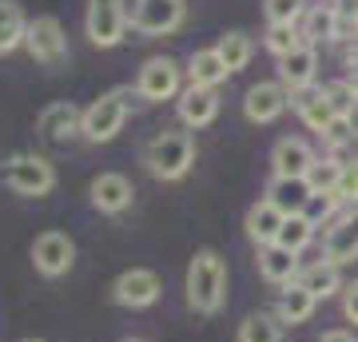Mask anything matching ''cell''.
Listing matches in <instances>:
<instances>
[{"label":"cell","instance_id":"1","mask_svg":"<svg viewBox=\"0 0 358 342\" xmlns=\"http://www.w3.org/2000/svg\"><path fill=\"white\" fill-rule=\"evenodd\" d=\"M183 291H187V306L195 315H215L223 299H227V263H223V255L211 251V247L195 251V259L187 263Z\"/></svg>","mask_w":358,"mask_h":342},{"label":"cell","instance_id":"2","mask_svg":"<svg viewBox=\"0 0 358 342\" xmlns=\"http://www.w3.org/2000/svg\"><path fill=\"white\" fill-rule=\"evenodd\" d=\"M143 164L155 179L176 183L192 171L195 164V136L192 131H159L148 148H143Z\"/></svg>","mask_w":358,"mask_h":342},{"label":"cell","instance_id":"3","mask_svg":"<svg viewBox=\"0 0 358 342\" xmlns=\"http://www.w3.org/2000/svg\"><path fill=\"white\" fill-rule=\"evenodd\" d=\"M131 108V88H112L103 92L100 100H92L84 108V124H80V136L92 143H108L124 131V120H128Z\"/></svg>","mask_w":358,"mask_h":342},{"label":"cell","instance_id":"4","mask_svg":"<svg viewBox=\"0 0 358 342\" xmlns=\"http://www.w3.org/2000/svg\"><path fill=\"white\" fill-rule=\"evenodd\" d=\"M4 183L24 199H40V195H48L56 187V167L36 152H20L4 164Z\"/></svg>","mask_w":358,"mask_h":342},{"label":"cell","instance_id":"5","mask_svg":"<svg viewBox=\"0 0 358 342\" xmlns=\"http://www.w3.org/2000/svg\"><path fill=\"white\" fill-rule=\"evenodd\" d=\"M131 24V13L124 0H88V16H84V32L96 48H115Z\"/></svg>","mask_w":358,"mask_h":342},{"label":"cell","instance_id":"6","mask_svg":"<svg viewBox=\"0 0 358 342\" xmlns=\"http://www.w3.org/2000/svg\"><path fill=\"white\" fill-rule=\"evenodd\" d=\"M179 92H183V68H179L171 56H152V60H143L140 76H136V96H140V100L164 104V100H179Z\"/></svg>","mask_w":358,"mask_h":342},{"label":"cell","instance_id":"7","mask_svg":"<svg viewBox=\"0 0 358 342\" xmlns=\"http://www.w3.org/2000/svg\"><path fill=\"white\" fill-rule=\"evenodd\" d=\"M28 56L44 68H60L68 60V36H64V24L56 16H36L28 20V40H24Z\"/></svg>","mask_w":358,"mask_h":342},{"label":"cell","instance_id":"8","mask_svg":"<svg viewBox=\"0 0 358 342\" xmlns=\"http://www.w3.org/2000/svg\"><path fill=\"white\" fill-rule=\"evenodd\" d=\"M187 20L183 0H136L131 4V28L143 36H171Z\"/></svg>","mask_w":358,"mask_h":342},{"label":"cell","instance_id":"9","mask_svg":"<svg viewBox=\"0 0 358 342\" xmlns=\"http://www.w3.org/2000/svg\"><path fill=\"white\" fill-rule=\"evenodd\" d=\"M32 263H36V271L44 279H60L76 263V243L68 239L64 231H44L32 243Z\"/></svg>","mask_w":358,"mask_h":342},{"label":"cell","instance_id":"10","mask_svg":"<svg viewBox=\"0 0 358 342\" xmlns=\"http://www.w3.org/2000/svg\"><path fill=\"white\" fill-rule=\"evenodd\" d=\"M159 294H164V283H159V275L148 271V266H131V271H124V275L112 283L115 306H128V311H143V306H152Z\"/></svg>","mask_w":358,"mask_h":342},{"label":"cell","instance_id":"11","mask_svg":"<svg viewBox=\"0 0 358 342\" xmlns=\"http://www.w3.org/2000/svg\"><path fill=\"white\" fill-rule=\"evenodd\" d=\"M287 108H291V92L282 88L279 80H259L243 96V115L251 124H275Z\"/></svg>","mask_w":358,"mask_h":342},{"label":"cell","instance_id":"12","mask_svg":"<svg viewBox=\"0 0 358 342\" xmlns=\"http://www.w3.org/2000/svg\"><path fill=\"white\" fill-rule=\"evenodd\" d=\"M88 199L92 207L100 211V215H124L136 199V187H131L128 176H120V171H103V176L92 179L88 187Z\"/></svg>","mask_w":358,"mask_h":342},{"label":"cell","instance_id":"13","mask_svg":"<svg viewBox=\"0 0 358 342\" xmlns=\"http://www.w3.org/2000/svg\"><path fill=\"white\" fill-rule=\"evenodd\" d=\"M291 108L299 112V120H303L310 131H319V136H327V131L334 127V120H338V112H334V104H331V96H327L322 84H310V88L294 92Z\"/></svg>","mask_w":358,"mask_h":342},{"label":"cell","instance_id":"14","mask_svg":"<svg viewBox=\"0 0 358 342\" xmlns=\"http://www.w3.org/2000/svg\"><path fill=\"white\" fill-rule=\"evenodd\" d=\"M315 159H319V155L310 152V143L299 140V136H282V140L271 148V171L279 179H307Z\"/></svg>","mask_w":358,"mask_h":342},{"label":"cell","instance_id":"15","mask_svg":"<svg viewBox=\"0 0 358 342\" xmlns=\"http://www.w3.org/2000/svg\"><path fill=\"white\" fill-rule=\"evenodd\" d=\"M315 76H319V48H315V44H299L291 56L279 60V84L291 92V96L303 92V88H310Z\"/></svg>","mask_w":358,"mask_h":342},{"label":"cell","instance_id":"16","mask_svg":"<svg viewBox=\"0 0 358 342\" xmlns=\"http://www.w3.org/2000/svg\"><path fill=\"white\" fill-rule=\"evenodd\" d=\"M176 112H179V120L192 127V131H195V127H207L219 115V92L215 88H195V84H187V88L179 92Z\"/></svg>","mask_w":358,"mask_h":342},{"label":"cell","instance_id":"17","mask_svg":"<svg viewBox=\"0 0 358 342\" xmlns=\"http://www.w3.org/2000/svg\"><path fill=\"white\" fill-rule=\"evenodd\" d=\"M259 275H263L271 287H291V283H299V275H303V263H299L294 251L271 243V247H259Z\"/></svg>","mask_w":358,"mask_h":342},{"label":"cell","instance_id":"18","mask_svg":"<svg viewBox=\"0 0 358 342\" xmlns=\"http://www.w3.org/2000/svg\"><path fill=\"white\" fill-rule=\"evenodd\" d=\"M322 259L334 266H346L358 259V215L338 219L334 227H327V239H322Z\"/></svg>","mask_w":358,"mask_h":342},{"label":"cell","instance_id":"19","mask_svg":"<svg viewBox=\"0 0 358 342\" xmlns=\"http://www.w3.org/2000/svg\"><path fill=\"white\" fill-rule=\"evenodd\" d=\"M282 223H287V215H282V211H279L271 199L251 203V211H247V219H243L247 239L255 243V247H271V243H279Z\"/></svg>","mask_w":358,"mask_h":342},{"label":"cell","instance_id":"20","mask_svg":"<svg viewBox=\"0 0 358 342\" xmlns=\"http://www.w3.org/2000/svg\"><path fill=\"white\" fill-rule=\"evenodd\" d=\"M80 124H84V112H80L76 104L56 100V104H48V108L40 112L36 131L44 136V140H68L72 131H80Z\"/></svg>","mask_w":358,"mask_h":342},{"label":"cell","instance_id":"21","mask_svg":"<svg viewBox=\"0 0 358 342\" xmlns=\"http://www.w3.org/2000/svg\"><path fill=\"white\" fill-rule=\"evenodd\" d=\"M310 195H315V191H310L307 179H279L275 176L267 183V195H263V199H271L282 215H303V207H307Z\"/></svg>","mask_w":358,"mask_h":342},{"label":"cell","instance_id":"22","mask_svg":"<svg viewBox=\"0 0 358 342\" xmlns=\"http://www.w3.org/2000/svg\"><path fill=\"white\" fill-rule=\"evenodd\" d=\"M315 306H319V299H315L303 283H291V287H282L275 315H279L287 327H299V322H307V318L315 315Z\"/></svg>","mask_w":358,"mask_h":342},{"label":"cell","instance_id":"23","mask_svg":"<svg viewBox=\"0 0 358 342\" xmlns=\"http://www.w3.org/2000/svg\"><path fill=\"white\" fill-rule=\"evenodd\" d=\"M227 76H231L227 64L219 60L215 48H199L192 60H187V80H192L195 88H219Z\"/></svg>","mask_w":358,"mask_h":342},{"label":"cell","instance_id":"24","mask_svg":"<svg viewBox=\"0 0 358 342\" xmlns=\"http://www.w3.org/2000/svg\"><path fill=\"white\" fill-rule=\"evenodd\" d=\"M299 283L307 287L315 299H331V294H343V275H338V266L327 263V259H319V263L303 266V275H299Z\"/></svg>","mask_w":358,"mask_h":342},{"label":"cell","instance_id":"25","mask_svg":"<svg viewBox=\"0 0 358 342\" xmlns=\"http://www.w3.org/2000/svg\"><path fill=\"white\" fill-rule=\"evenodd\" d=\"M334 24H338V13H334V4H315L307 8V16L299 20V32H303V44H327L334 40Z\"/></svg>","mask_w":358,"mask_h":342},{"label":"cell","instance_id":"26","mask_svg":"<svg viewBox=\"0 0 358 342\" xmlns=\"http://www.w3.org/2000/svg\"><path fill=\"white\" fill-rule=\"evenodd\" d=\"M28 40V20H24V8L16 0H0V56L4 52L20 48Z\"/></svg>","mask_w":358,"mask_h":342},{"label":"cell","instance_id":"27","mask_svg":"<svg viewBox=\"0 0 358 342\" xmlns=\"http://www.w3.org/2000/svg\"><path fill=\"white\" fill-rule=\"evenodd\" d=\"M282 322L275 311H255L239 322V342H282Z\"/></svg>","mask_w":358,"mask_h":342},{"label":"cell","instance_id":"28","mask_svg":"<svg viewBox=\"0 0 358 342\" xmlns=\"http://www.w3.org/2000/svg\"><path fill=\"white\" fill-rule=\"evenodd\" d=\"M215 52H219V60L227 64V72L235 76V72H243L247 64H251L255 44H251V36H247V32H227V36H219Z\"/></svg>","mask_w":358,"mask_h":342},{"label":"cell","instance_id":"29","mask_svg":"<svg viewBox=\"0 0 358 342\" xmlns=\"http://www.w3.org/2000/svg\"><path fill=\"white\" fill-rule=\"evenodd\" d=\"M315 231H319V227H315L307 215H287V223H282V231H279V247L303 255L310 243H315Z\"/></svg>","mask_w":358,"mask_h":342},{"label":"cell","instance_id":"30","mask_svg":"<svg viewBox=\"0 0 358 342\" xmlns=\"http://www.w3.org/2000/svg\"><path fill=\"white\" fill-rule=\"evenodd\" d=\"M263 44H267V48L282 60V56H291V52L303 44V32H299V24H267Z\"/></svg>","mask_w":358,"mask_h":342},{"label":"cell","instance_id":"31","mask_svg":"<svg viewBox=\"0 0 358 342\" xmlns=\"http://www.w3.org/2000/svg\"><path fill=\"white\" fill-rule=\"evenodd\" d=\"M338 176H343V164H338L334 155H319L307 171V183H310V191H334Z\"/></svg>","mask_w":358,"mask_h":342},{"label":"cell","instance_id":"32","mask_svg":"<svg viewBox=\"0 0 358 342\" xmlns=\"http://www.w3.org/2000/svg\"><path fill=\"white\" fill-rule=\"evenodd\" d=\"M267 24H299L307 16V0H263Z\"/></svg>","mask_w":358,"mask_h":342},{"label":"cell","instance_id":"33","mask_svg":"<svg viewBox=\"0 0 358 342\" xmlns=\"http://www.w3.org/2000/svg\"><path fill=\"white\" fill-rule=\"evenodd\" d=\"M327 88V96H331V104H334V112H338V120H350L355 115V108H358V92L350 88V80H331V84H322Z\"/></svg>","mask_w":358,"mask_h":342},{"label":"cell","instance_id":"34","mask_svg":"<svg viewBox=\"0 0 358 342\" xmlns=\"http://www.w3.org/2000/svg\"><path fill=\"white\" fill-rule=\"evenodd\" d=\"M334 199L343 203V207H358V159L343 164V176L334 183Z\"/></svg>","mask_w":358,"mask_h":342},{"label":"cell","instance_id":"35","mask_svg":"<svg viewBox=\"0 0 358 342\" xmlns=\"http://www.w3.org/2000/svg\"><path fill=\"white\" fill-rule=\"evenodd\" d=\"M343 315L358 327V279H355V283H346V287H343Z\"/></svg>","mask_w":358,"mask_h":342},{"label":"cell","instance_id":"36","mask_svg":"<svg viewBox=\"0 0 358 342\" xmlns=\"http://www.w3.org/2000/svg\"><path fill=\"white\" fill-rule=\"evenodd\" d=\"M319 342H358V339L350 334V330H327V334H322Z\"/></svg>","mask_w":358,"mask_h":342},{"label":"cell","instance_id":"37","mask_svg":"<svg viewBox=\"0 0 358 342\" xmlns=\"http://www.w3.org/2000/svg\"><path fill=\"white\" fill-rule=\"evenodd\" d=\"M346 80H350V88H355V92H358V60H355V64H350V76H346Z\"/></svg>","mask_w":358,"mask_h":342},{"label":"cell","instance_id":"38","mask_svg":"<svg viewBox=\"0 0 358 342\" xmlns=\"http://www.w3.org/2000/svg\"><path fill=\"white\" fill-rule=\"evenodd\" d=\"M20 342H40V339H20Z\"/></svg>","mask_w":358,"mask_h":342},{"label":"cell","instance_id":"39","mask_svg":"<svg viewBox=\"0 0 358 342\" xmlns=\"http://www.w3.org/2000/svg\"><path fill=\"white\" fill-rule=\"evenodd\" d=\"M124 342H140V339H124Z\"/></svg>","mask_w":358,"mask_h":342}]
</instances>
